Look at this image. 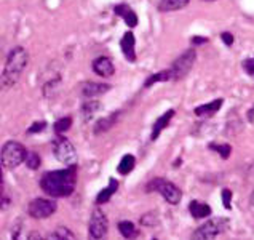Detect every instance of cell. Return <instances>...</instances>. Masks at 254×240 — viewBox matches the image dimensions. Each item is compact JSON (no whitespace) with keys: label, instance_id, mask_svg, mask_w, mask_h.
Here are the masks:
<instances>
[{"label":"cell","instance_id":"1","mask_svg":"<svg viewBox=\"0 0 254 240\" xmlns=\"http://www.w3.org/2000/svg\"><path fill=\"white\" fill-rule=\"evenodd\" d=\"M75 170L74 166H69L66 170L48 171L40 179V187L43 192H47L52 197H67L75 189Z\"/></svg>","mask_w":254,"mask_h":240},{"label":"cell","instance_id":"2","mask_svg":"<svg viewBox=\"0 0 254 240\" xmlns=\"http://www.w3.org/2000/svg\"><path fill=\"white\" fill-rule=\"evenodd\" d=\"M27 61H29V56H27V52L24 48L16 47V48L11 50L8 58H6L3 77H2V83H3L5 88L13 86L18 82L21 74H23V71L27 66Z\"/></svg>","mask_w":254,"mask_h":240},{"label":"cell","instance_id":"3","mask_svg":"<svg viewBox=\"0 0 254 240\" xmlns=\"http://www.w3.org/2000/svg\"><path fill=\"white\" fill-rule=\"evenodd\" d=\"M147 191H155V192H160L162 197L171 203V205H178L183 199V192L178 186H174L170 181H166L163 178H155L152 179L150 183L147 184Z\"/></svg>","mask_w":254,"mask_h":240},{"label":"cell","instance_id":"4","mask_svg":"<svg viewBox=\"0 0 254 240\" xmlns=\"http://www.w3.org/2000/svg\"><path fill=\"white\" fill-rule=\"evenodd\" d=\"M27 157V151L24 149L23 144H19L16 141H8L2 148V165L5 168H16L18 165H21Z\"/></svg>","mask_w":254,"mask_h":240},{"label":"cell","instance_id":"5","mask_svg":"<svg viewBox=\"0 0 254 240\" xmlns=\"http://www.w3.org/2000/svg\"><path fill=\"white\" fill-rule=\"evenodd\" d=\"M229 228V221L226 218H213V220L206 221L201 228H198L193 232L192 240H214L219 234Z\"/></svg>","mask_w":254,"mask_h":240},{"label":"cell","instance_id":"6","mask_svg":"<svg viewBox=\"0 0 254 240\" xmlns=\"http://www.w3.org/2000/svg\"><path fill=\"white\" fill-rule=\"evenodd\" d=\"M52 148L55 152V157L60 160L61 163L72 166L77 162V152L74 144H72L67 138H63V136H58L53 140L52 143Z\"/></svg>","mask_w":254,"mask_h":240},{"label":"cell","instance_id":"7","mask_svg":"<svg viewBox=\"0 0 254 240\" xmlns=\"http://www.w3.org/2000/svg\"><path fill=\"white\" fill-rule=\"evenodd\" d=\"M107 231H109V221L106 213L101 208H94L90 226H88V240H107Z\"/></svg>","mask_w":254,"mask_h":240},{"label":"cell","instance_id":"8","mask_svg":"<svg viewBox=\"0 0 254 240\" xmlns=\"http://www.w3.org/2000/svg\"><path fill=\"white\" fill-rule=\"evenodd\" d=\"M195 60H197V53H195V50H186V52L173 63V66L170 69L171 79L179 80V79L186 77L189 72H190V69L193 68Z\"/></svg>","mask_w":254,"mask_h":240},{"label":"cell","instance_id":"9","mask_svg":"<svg viewBox=\"0 0 254 240\" xmlns=\"http://www.w3.org/2000/svg\"><path fill=\"white\" fill-rule=\"evenodd\" d=\"M27 212L35 220H45L56 212V202L48 199H35L29 203Z\"/></svg>","mask_w":254,"mask_h":240},{"label":"cell","instance_id":"10","mask_svg":"<svg viewBox=\"0 0 254 240\" xmlns=\"http://www.w3.org/2000/svg\"><path fill=\"white\" fill-rule=\"evenodd\" d=\"M93 71L101 77H112L115 72V68H114V63L111 58L101 56L93 61Z\"/></svg>","mask_w":254,"mask_h":240},{"label":"cell","instance_id":"11","mask_svg":"<svg viewBox=\"0 0 254 240\" xmlns=\"http://www.w3.org/2000/svg\"><path fill=\"white\" fill-rule=\"evenodd\" d=\"M134 45H136L134 34H133V32H127V34L122 37L120 47H122V52H123V55H125V58H127L128 61H131V63H134V61H136Z\"/></svg>","mask_w":254,"mask_h":240},{"label":"cell","instance_id":"12","mask_svg":"<svg viewBox=\"0 0 254 240\" xmlns=\"http://www.w3.org/2000/svg\"><path fill=\"white\" fill-rule=\"evenodd\" d=\"M173 115H174V109H170V111H166L163 115H160V117L155 120L154 127H152V135H150V140L152 141H155L157 138L160 136V133L163 132V130L168 127V123L173 119Z\"/></svg>","mask_w":254,"mask_h":240},{"label":"cell","instance_id":"13","mask_svg":"<svg viewBox=\"0 0 254 240\" xmlns=\"http://www.w3.org/2000/svg\"><path fill=\"white\" fill-rule=\"evenodd\" d=\"M80 90L85 98H91V96H98V94H103V93L109 91L111 90V85L96 83V82H85Z\"/></svg>","mask_w":254,"mask_h":240},{"label":"cell","instance_id":"14","mask_svg":"<svg viewBox=\"0 0 254 240\" xmlns=\"http://www.w3.org/2000/svg\"><path fill=\"white\" fill-rule=\"evenodd\" d=\"M222 103H224L222 99H214L211 103H206L203 106L195 107V115H198V117H211V115H214L217 111H219Z\"/></svg>","mask_w":254,"mask_h":240},{"label":"cell","instance_id":"15","mask_svg":"<svg viewBox=\"0 0 254 240\" xmlns=\"http://www.w3.org/2000/svg\"><path fill=\"white\" fill-rule=\"evenodd\" d=\"M189 212H190V215L195 218V220H203V218L211 215V208H209L208 203H201V202L193 200L189 203Z\"/></svg>","mask_w":254,"mask_h":240},{"label":"cell","instance_id":"16","mask_svg":"<svg viewBox=\"0 0 254 240\" xmlns=\"http://www.w3.org/2000/svg\"><path fill=\"white\" fill-rule=\"evenodd\" d=\"M115 13L119 14V16H122L123 19H125V23L127 26L129 27H134L137 24V16H136V13L129 8L128 5H117L115 6Z\"/></svg>","mask_w":254,"mask_h":240},{"label":"cell","instance_id":"17","mask_svg":"<svg viewBox=\"0 0 254 240\" xmlns=\"http://www.w3.org/2000/svg\"><path fill=\"white\" fill-rule=\"evenodd\" d=\"M117 187H119L117 179L111 178V181H109V186L106 189H103V191L98 194V197H96V203H98V205H103V203L111 200V197L115 194V191H117Z\"/></svg>","mask_w":254,"mask_h":240},{"label":"cell","instance_id":"18","mask_svg":"<svg viewBox=\"0 0 254 240\" xmlns=\"http://www.w3.org/2000/svg\"><path fill=\"white\" fill-rule=\"evenodd\" d=\"M119 231L127 240H134L137 236H139V231L136 229V226L131 221H120L119 223Z\"/></svg>","mask_w":254,"mask_h":240},{"label":"cell","instance_id":"19","mask_svg":"<svg viewBox=\"0 0 254 240\" xmlns=\"http://www.w3.org/2000/svg\"><path fill=\"white\" fill-rule=\"evenodd\" d=\"M119 119V112H115V114H109L107 117L104 119H101L96 125H94V133L99 135V133H104L107 132L109 128H112V125L115 123V120Z\"/></svg>","mask_w":254,"mask_h":240},{"label":"cell","instance_id":"20","mask_svg":"<svg viewBox=\"0 0 254 240\" xmlns=\"http://www.w3.org/2000/svg\"><path fill=\"white\" fill-rule=\"evenodd\" d=\"M190 2V0H162L160 5H158V10L160 11H176L184 8V6Z\"/></svg>","mask_w":254,"mask_h":240},{"label":"cell","instance_id":"21","mask_svg":"<svg viewBox=\"0 0 254 240\" xmlns=\"http://www.w3.org/2000/svg\"><path fill=\"white\" fill-rule=\"evenodd\" d=\"M134 166H136V159L131 154H127V156H123V159L120 160L117 170L120 174H128V173L133 171Z\"/></svg>","mask_w":254,"mask_h":240},{"label":"cell","instance_id":"22","mask_svg":"<svg viewBox=\"0 0 254 240\" xmlns=\"http://www.w3.org/2000/svg\"><path fill=\"white\" fill-rule=\"evenodd\" d=\"M171 79V72L170 71H162V72H157V74L154 76H150L146 82H144V86H152V85H155L157 82H166V80H170Z\"/></svg>","mask_w":254,"mask_h":240},{"label":"cell","instance_id":"23","mask_svg":"<svg viewBox=\"0 0 254 240\" xmlns=\"http://www.w3.org/2000/svg\"><path fill=\"white\" fill-rule=\"evenodd\" d=\"M101 109V104L98 103V101H88V103H85L83 104V109H82V112H83V119L85 120H90L94 114H96L98 111Z\"/></svg>","mask_w":254,"mask_h":240},{"label":"cell","instance_id":"24","mask_svg":"<svg viewBox=\"0 0 254 240\" xmlns=\"http://www.w3.org/2000/svg\"><path fill=\"white\" fill-rule=\"evenodd\" d=\"M209 149L216 151L222 159H229L230 152H232V148L229 146V144H214V143H211V144H209Z\"/></svg>","mask_w":254,"mask_h":240},{"label":"cell","instance_id":"25","mask_svg":"<svg viewBox=\"0 0 254 240\" xmlns=\"http://www.w3.org/2000/svg\"><path fill=\"white\" fill-rule=\"evenodd\" d=\"M72 127V119L70 117H63L55 122V130L56 133H66L67 130Z\"/></svg>","mask_w":254,"mask_h":240},{"label":"cell","instance_id":"26","mask_svg":"<svg viewBox=\"0 0 254 240\" xmlns=\"http://www.w3.org/2000/svg\"><path fill=\"white\" fill-rule=\"evenodd\" d=\"M26 165H27L31 170H37V168H39V166H40V157H39L37 152H27Z\"/></svg>","mask_w":254,"mask_h":240},{"label":"cell","instance_id":"27","mask_svg":"<svg viewBox=\"0 0 254 240\" xmlns=\"http://www.w3.org/2000/svg\"><path fill=\"white\" fill-rule=\"evenodd\" d=\"M56 234L60 236L61 240H75L74 234H72V232L67 228H58L56 229Z\"/></svg>","mask_w":254,"mask_h":240},{"label":"cell","instance_id":"28","mask_svg":"<svg viewBox=\"0 0 254 240\" xmlns=\"http://www.w3.org/2000/svg\"><path fill=\"white\" fill-rule=\"evenodd\" d=\"M230 203H232V191L230 189H222V205H224V208L230 210Z\"/></svg>","mask_w":254,"mask_h":240},{"label":"cell","instance_id":"29","mask_svg":"<svg viewBox=\"0 0 254 240\" xmlns=\"http://www.w3.org/2000/svg\"><path fill=\"white\" fill-rule=\"evenodd\" d=\"M243 69H245L246 74L254 79V58H250V60L243 61Z\"/></svg>","mask_w":254,"mask_h":240},{"label":"cell","instance_id":"30","mask_svg":"<svg viewBox=\"0 0 254 240\" xmlns=\"http://www.w3.org/2000/svg\"><path fill=\"white\" fill-rule=\"evenodd\" d=\"M45 128H47V123H45V122H37V123H32L31 128L27 130V133H29V135H32V133H40V132H43Z\"/></svg>","mask_w":254,"mask_h":240},{"label":"cell","instance_id":"31","mask_svg":"<svg viewBox=\"0 0 254 240\" xmlns=\"http://www.w3.org/2000/svg\"><path fill=\"white\" fill-rule=\"evenodd\" d=\"M56 85H60V79H56V80H53V82H50V83L45 85V91H43V93H45V96H53V93L58 91L55 88Z\"/></svg>","mask_w":254,"mask_h":240},{"label":"cell","instance_id":"32","mask_svg":"<svg viewBox=\"0 0 254 240\" xmlns=\"http://www.w3.org/2000/svg\"><path fill=\"white\" fill-rule=\"evenodd\" d=\"M141 224H144V226H155L157 224L155 215H146L144 218H141Z\"/></svg>","mask_w":254,"mask_h":240},{"label":"cell","instance_id":"33","mask_svg":"<svg viewBox=\"0 0 254 240\" xmlns=\"http://www.w3.org/2000/svg\"><path fill=\"white\" fill-rule=\"evenodd\" d=\"M221 39H222L224 43H226V45H232V43H234V35H232L230 32H222Z\"/></svg>","mask_w":254,"mask_h":240},{"label":"cell","instance_id":"34","mask_svg":"<svg viewBox=\"0 0 254 240\" xmlns=\"http://www.w3.org/2000/svg\"><path fill=\"white\" fill-rule=\"evenodd\" d=\"M206 40H208L206 37H200V35H195V37L192 39V42H193V43H197V45H198V43H205Z\"/></svg>","mask_w":254,"mask_h":240},{"label":"cell","instance_id":"35","mask_svg":"<svg viewBox=\"0 0 254 240\" xmlns=\"http://www.w3.org/2000/svg\"><path fill=\"white\" fill-rule=\"evenodd\" d=\"M29 240H40V236L37 232H31V236H29Z\"/></svg>","mask_w":254,"mask_h":240},{"label":"cell","instance_id":"36","mask_svg":"<svg viewBox=\"0 0 254 240\" xmlns=\"http://www.w3.org/2000/svg\"><path fill=\"white\" fill-rule=\"evenodd\" d=\"M47 240H61V239H60V236H58V234H56V232H55V234H52V236H48V237H47Z\"/></svg>","mask_w":254,"mask_h":240},{"label":"cell","instance_id":"37","mask_svg":"<svg viewBox=\"0 0 254 240\" xmlns=\"http://www.w3.org/2000/svg\"><path fill=\"white\" fill-rule=\"evenodd\" d=\"M208 2H211V0H208Z\"/></svg>","mask_w":254,"mask_h":240},{"label":"cell","instance_id":"38","mask_svg":"<svg viewBox=\"0 0 254 240\" xmlns=\"http://www.w3.org/2000/svg\"><path fill=\"white\" fill-rule=\"evenodd\" d=\"M154 240H155V239H154Z\"/></svg>","mask_w":254,"mask_h":240}]
</instances>
